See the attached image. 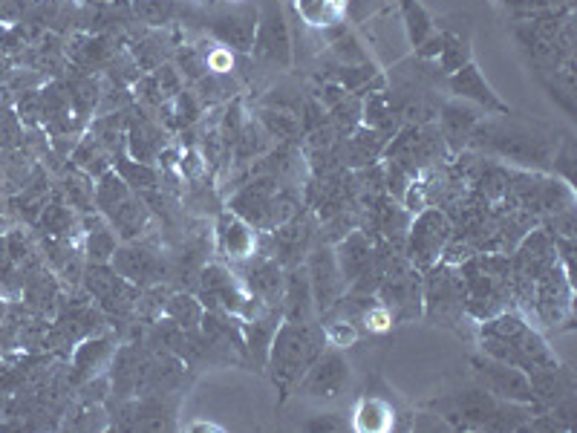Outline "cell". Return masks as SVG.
Masks as SVG:
<instances>
[{
  "label": "cell",
  "instance_id": "30",
  "mask_svg": "<svg viewBox=\"0 0 577 433\" xmlns=\"http://www.w3.org/2000/svg\"><path fill=\"white\" fill-rule=\"evenodd\" d=\"M404 21H407V32H410V41L416 47H422L430 32H433V24L427 18V12L416 3V0H404Z\"/></svg>",
  "mask_w": 577,
  "mask_h": 433
},
{
  "label": "cell",
  "instance_id": "37",
  "mask_svg": "<svg viewBox=\"0 0 577 433\" xmlns=\"http://www.w3.org/2000/svg\"><path fill=\"white\" fill-rule=\"evenodd\" d=\"M24 12H26L24 0H0V21L15 24V21L24 18Z\"/></svg>",
  "mask_w": 577,
  "mask_h": 433
},
{
  "label": "cell",
  "instance_id": "23",
  "mask_svg": "<svg viewBox=\"0 0 577 433\" xmlns=\"http://www.w3.org/2000/svg\"><path fill=\"white\" fill-rule=\"evenodd\" d=\"M162 312H165V318H168L171 324H176L179 330L200 332L205 306H202V301H197L194 295H188V292H176V295H171V298L162 304Z\"/></svg>",
  "mask_w": 577,
  "mask_h": 433
},
{
  "label": "cell",
  "instance_id": "33",
  "mask_svg": "<svg viewBox=\"0 0 577 433\" xmlns=\"http://www.w3.org/2000/svg\"><path fill=\"white\" fill-rule=\"evenodd\" d=\"M378 416H393L390 408L384 405V402H378V399H367L361 410H358V428H370V431H387L381 422H378Z\"/></svg>",
  "mask_w": 577,
  "mask_h": 433
},
{
  "label": "cell",
  "instance_id": "15",
  "mask_svg": "<svg viewBox=\"0 0 577 433\" xmlns=\"http://www.w3.org/2000/svg\"><path fill=\"white\" fill-rule=\"evenodd\" d=\"M217 249L234 263L249 260L251 255H257V231L240 214L226 211L217 220Z\"/></svg>",
  "mask_w": 577,
  "mask_h": 433
},
{
  "label": "cell",
  "instance_id": "27",
  "mask_svg": "<svg viewBox=\"0 0 577 433\" xmlns=\"http://www.w3.org/2000/svg\"><path fill=\"white\" fill-rule=\"evenodd\" d=\"M260 128L269 133V139H283V142H289V139H295L298 136V119L292 116V113H286V110H263L260 113Z\"/></svg>",
  "mask_w": 577,
  "mask_h": 433
},
{
  "label": "cell",
  "instance_id": "14",
  "mask_svg": "<svg viewBox=\"0 0 577 433\" xmlns=\"http://www.w3.org/2000/svg\"><path fill=\"white\" fill-rule=\"evenodd\" d=\"M479 122H482V116H479L477 104H468L462 99L442 104V110H439V136H442L445 148L448 151H462L471 142V133H474Z\"/></svg>",
  "mask_w": 577,
  "mask_h": 433
},
{
  "label": "cell",
  "instance_id": "8",
  "mask_svg": "<svg viewBox=\"0 0 577 433\" xmlns=\"http://www.w3.org/2000/svg\"><path fill=\"white\" fill-rule=\"evenodd\" d=\"M471 367H474V376L482 390H488L494 399L502 402H528L534 405V393H531V379L528 373H523L520 367L514 364H505L491 356H474L471 358Z\"/></svg>",
  "mask_w": 577,
  "mask_h": 433
},
{
  "label": "cell",
  "instance_id": "35",
  "mask_svg": "<svg viewBox=\"0 0 577 433\" xmlns=\"http://www.w3.org/2000/svg\"><path fill=\"white\" fill-rule=\"evenodd\" d=\"M324 341H329L335 350L350 347L352 341H355V330H352L350 321H335V324L324 327Z\"/></svg>",
  "mask_w": 577,
  "mask_h": 433
},
{
  "label": "cell",
  "instance_id": "6",
  "mask_svg": "<svg viewBox=\"0 0 577 433\" xmlns=\"http://www.w3.org/2000/svg\"><path fill=\"white\" fill-rule=\"evenodd\" d=\"M453 226L448 220L445 211L439 208H425L416 214V220L407 226V237H404V255L407 260L425 272L430 266H436L442 260V252L445 246L451 243Z\"/></svg>",
  "mask_w": 577,
  "mask_h": 433
},
{
  "label": "cell",
  "instance_id": "18",
  "mask_svg": "<svg viewBox=\"0 0 577 433\" xmlns=\"http://www.w3.org/2000/svg\"><path fill=\"white\" fill-rule=\"evenodd\" d=\"M451 93L456 99H462V102H471L477 104V107H485L488 113H500L505 116L508 113V107L494 96V90L482 81L479 76V70L474 64H465V67H459L456 73H451Z\"/></svg>",
  "mask_w": 577,
  "mask_h": 433
},
{
  "label": "cell",
  "instance_id": "20",
  "mask_svg": "<svg viewBox=\"0 0 577 433\" xmlns=\"http://www.w3.org/2000/svg\"><path fill=\"white\" fill-rule=\"evenodd\" d=\"M283 318L286 321H298V324H309L312 312H315V301H312V286H309V275L301 266L289 269V278L283 281Z\"/></svg>",
  "mask_w": 577,
  "mask_h": 433
},
{
  "label": "cell",
  "instance_id": "31",
  "mask_svg": "<svg viewBox=\"0 0 577 433\" xmlns=\"http://www.w3.org/2000/svg\"><path fill=\"white\" fill-rule=\"evenodd\" d=\"M436 58H439V67L451 76V73H456L459 67H465V64H468V47L462 44V38H451V35H445L442 52H439Z\"/></svg>",
  "mask_w": 577,
  "mask_h": 433
},
{
  "label": "cell",
  "instance_id": "22",
  "mask_svg": "<svg viewBox=\"0 0 577 433\" xmlns=\"http://www.w3.org/2000/svg\"><path fill=\"white\" fill-rule=\"evenodd\" d=\"M127 148H130V159L153 165L159 153L165 151L162 130L156 128L151 119H133L127 128Z\"/></svg>",
  "mask_w": 577,
  "mask_h": 433
},
{
  "label": "cell",
  "instance_id": "19",
  "mask_svg": "<svg viewBox=\"0 0 577 433\" xmlns=\"http://www.w3.org/2000/svg\"><path fill=\"white\" fill-rule=\"evenodd\" d=\"M116 347L110 338H99V335H87L78 341V347L73 350V382H90L93 376H99L101 370L113 361Z\"/></svg>",
  "mask_w": 577,
  "mask_h": 433
},
{
  "label": "cell",
  "instance_id": "24",
  "mask_svg": "<svg viewBox=\"0 0 577 433\" xmlns=\"http://www.w3.org/2000/svg\"><path fill=\"white\" fill-rule=\"evenodd\" d=\"M24 301L26 306H32L35 312L47 315L58 306V286L52 281V275L47 272H35L24 281Z\"/></svg>",
  "mask_w": 577,
  "mask_h": 433
},
{
  "label": "cell",
  "instance_id": "17",
  "mask_svg": "<svg viewBox=\"0 0 577 433\" xmlns=\"http://www.w3.org/2000/svg\"><path fill=\"white\" fill-rule=\"evenodd\" d=\"M442 410L448 413L445 419H462V428L474 425V428H485L497 410V399L482 390V387H474V390H465L459 396H453L448 402H442Z\"/></svg>",
  "mask_w": 577,
  "mask_h": 433
},
{
  "label": "cell",
  "instance_id": "10",
  "mask_svg": "<svg viewBox=\"0 0 577 433\" xmlns=\"http://www.w3.org/2000/svg\"><path fill=\"white\" fill-rule=\"evenodd\" d=\"M251 50L277 67L292 64V35H289V24H286L277 0H266V6L257 12V32H254Z\"/></svg>",
  "mask_w": 577,
  "mask_h": 433
},
{
  "label": "cell",
  "instance_id": "34",
  "mask_svg": "<svg viewBox=\"0 0 577 433\" xmlns=\"http://www.w3.org/2000/svg\"><path fill=\"white\" fill-rule=\"evenodd\" d=\"M174 113L179 116V125H194L202 113V102L197 99V93L182 90L174 99Z\"/></svg>",
  "mask_w": 577,
  "mask_h": 433
},
{
  "label": "cell",
  "instance_id": "5",
  "mask_svg": "<svg viewBox=\"0 0 577 433\" xmlns=\"http://www.w3.org/2000/svg\"><path fill=\"white\" fill-rule=\"evenodd\" d=\"M422 278V315L442 327H453L465 315V283L459 269L439 260Z\"/></svg>",
  "mask_w": 577,
  "mask_h": 433
},
{
  "label": "cell",
  "instance_id": "29",
  "mask_svg": "<svg viewBox=\"0 0 577 433\" xmlns=\"http://www.w3.org/2000/svg\"><path fill=\"white\" fill-rule=\"evenodd\" d=\"M41 229L47 231L52 240L64 237L67 231L73 229V211L61 203L44 205V208H41Z\"/></svg>",
  "mask_w": 577,
  "mask_h": 433
},
{
  "label": "cell",
  "instance_id": "32",
  "mask_svg": "<svg viewBox=\"0 0 577 433\" xmlns=\"http://www.w3.org/2000/svg\"><path fill=\"white\" fill-rule=\"evenodd\" d=\"M153 78H156L159 93H162L165 102H168V99H176V96L182 93V73L176 70L174 64H159V67L153 70Z\"/></svg>",
  "mask_w": 577,
  "mask_h": 433
},
{
  "label": "cell",
  "instance_id": "16",
  "mask_svg": "<svg viewBox=\"0 0 577 433\" xmlns=\"http://www.w3.org/2000/svg\"><path fill=\"white\" fill-rule=\"evenodd\" d=\"M211 29L220 38L223 47L249 52L254 47V32H257V9H251V6L228 9V12L214 18Z\"/></svg>",
  "mask_w": 577,
  "mask_h": 433
},
{
  "label": "cell",
  "instance_id": "3",
  "mask_svg": "<svg viewBox=\"0 0 577 433\" xmlns=\"http://www.w3.org/2000/svg\"><path fill=\"white\" fill-rule=\"evenodd\" d=\"M459 275L465 283V315L485 321L508 309L511 301V263L508 255L497 252H474L462 260Z\"/></svg>",
  "mask_w": 577,
  "mask_h": 433
},
{
  "label": "cell",
  "instance_id": "9",
  "mask_svg": "<svg viewBox=\"0 0 577 433\" xmlns=\"http://www.w3.org/2000/svg\"><path fill=\"white\" fill-rule=\"evenodd\" d=\"M110 266L119 278H125L127 283H133L139 289H151L165 278V257L145 243H136V240H127L122 246H116V252L110 257Z\"/></svg>",
  "mask_w": 577,
  "mask_h": 433
},
{
  "label": "cell",
  "instance_id": "26",
  "mask_svg": "<svg viewBox=\"0 0 577 433\" xmlns=\"http://www.w3.org/2000/svg\"><path fill=\"white\" fill-rule=\"evenodd\" d=\"M116 174L125 179L130 191H151V188H156V182H159L153 165L136 162V159H119V162H116Z\"/></svg>",
  "mask_w": 577,
  "mask_h": 433
},
{
  "label": "cell",
  "instance_id": "11",
  "mask_svg": "<svg viewBox=\"0 0 577 433\" xmlns=\"http://www.w3.org/2000/svg\"><path fill=\"white\" fill-rule=\"evenodd\" d=\"M350 382V364L338 350H329L312 361V367L303 373L298 382V393L306 399H321V402H332L344 393V387Z\"/></svg>",
  "mask_w": 577,
  "mask_h": 433
},
{
  "label": "cell",
  "instance_id": "4",
  "mask_svg": "<svg viewBox=\"0 0 577 433\" xmlns=\"http://www.w3.org/2000/svg\"><path fill=\"white\" fill-rule=\"evenodd\" d=\"M321 353H324V332L312 330L309 324H298V321L277 324L266 370L272 373V382L283 399L289 396L292 387H298L303 373Z\"/></svg>",
  "mask_w": 577,
  "mask_h": 433
},
{
  "label": "cell",
  "instance_id": "39",
  "mask_svg": "<svg viewBox=\"0 0 577 433\" xmlns=\"http://www.w3.org/2000/svg\"><path fill=\"white\" fill-rule=\"evenodd\" d=\"M3 315H6V304L0 301V321H3Z\"/></svg>",
  "mask_w": 577,
  "mask_h": 433
},
{
  "label": "cell",
  "instance_id": "21",
  "mask_svg": "<svg viewBox=\"0 0 577 433\" xmlns=\"http://www.w3.org/2000/svg\"><path fill=\"white\" fill-rule=\"evenodd\" d=\"M107 223H110V229L116 231V237H119L122 243L136 240L142 231L148 229V205L142 203L136 194H130L127 200H122V203L107 214Z\"/></svg>",
  "mask_w": 577,
  "mask_h": 433
},
{
  "label": "cell",
  "instance_id": "1",
  "mask_svg": "<svg viewBox=\"0 0 577 433\" xmlns=\"http://www.w3.org/2000/svg\"><path fill=\"white\" fill-rule=\"evenodd\" d=\"M479 347L485 356L514 364L528 376L557 367V356L546 344V338L520 312L511 309H502L494 318H485L479 324Z\"/></svg>",
  "mask_w": 577,
  "mask_h": 433
},
{
  "label": "cell",
  "instance_id": "36",
  "mask_svg": "<svg viewBox=\"0 0 577 433\" xmlns=\"http://www.w3.org/2000/svg\"><path fill=\"white\" fill-rule=\"evenodd\" d=\"M303 130L306 133H312L315 128H321V125H327V113H324V104L318 102H306L303 104Z\"/></svg>",
  "mask_w": 577,
  "mask_h": 433
},
{
  "label": "cell",
  "instance_id": "38",
  "mask_svg": "<svg viewBox=\"0 0 577 433\" xmlns=\"http://www.w3.org/2000/svg\"><path fill=\"white\" fill-rule=\"evenodd\" d=\"M306 428H309V431H344V422L335 419V413H324V416L312 419Z\"/></svg>",
  "mask_w": 577,
  "mask_h": 433
},
{
  "label": "cell",
  "instance_id": "28",
  "mask_svg": "<svg viewBox=\"0 0 577 433\" xmlns=\"http://www.w3.org/2000/svg\"><path fill=\"white\" fill-rule=\"evenodd\" d=\"M174 12V0H133V15L148 26H165Z\"/></svg>",
  "mask_w": 577,
  "mask_h": 433
},
{
  "label": "cell",
  "instance_id": "12",
  "mask_svg": "<svg viewBox=\"0 0 577 433\" xmlns=\"http://www.w3.org/2000/svg\"><path fill=\"white\" fill-rule=\"evenodd\" d=\"M306 275H309V286H312V301L318 312H332L335 304L347 295V283L338 269L335 252L329 246H318L312 249L309 263H306Z\"/></svg>",
  "mask_w": 577,
  "mask_h": 433
},
{
  "label": "cell",
  "instance_id": "25",
  "mask_svg": "<svg viewBox=\"0 0 577 433\" xmlns=\"http://www.w3.org/2000/svg\"><path fill=\"white\" fill-rule=\"evenodd\" d=\"M116 246H119L116 231L110 229L107 217L99 214V217L93 220L90 231H87V255H90V263H110V257L116 252Z\"/></svg>",
  "mask_w": 577,
  "mask_h": 433
},
{
  "label": "cell",
  "instance_id": "2",
  "mask_svg": "<svg viewBox=\"0 0 577 433\" xmlns=\"http://www.w3.org/2000/svg\"><path fill=\"white\" fill-rule=\"evenodd\" d=\"M471 145L497 153L523 168H549L557 151V139L549 130L528 128L520 122H479L471 133Z\"/></svg>",
  "mask_w": 577,
  "mask_h": 433
},
{
  "label": "cell",
  "instance_id": "13",
  "mask_svg": "<svg viewBox=\"0 0 577 433\" xmlns=\"http://www.w3.org/2000/svg\"><path fill=\"white\" fill-rule=\"evenodd\" d=\"M283 281L286 278H283V269H280L275 257L251 255L249 260H240V283L260 304H280Z\"/></svg>",
  "mask_w": 577,
  "mask_h": 433
},
{
  "label": "cell",
  "instance_id": "7",
  "mask_svg": "<svg viewBox=\"0 0 577 433\" xmlns=\"http://www.w3.org/2000/svg\"><path fill=\"white\" fill-rule=\"evenodd\" d=\"M332 252H335L338 269L344 275L347 292H358V295L376 292V249H373V243H370V237L364 231L344 234V240Z\"/></svg>",
  "mask_w": 577,
  "mask_h": 433
}]
</instances>
